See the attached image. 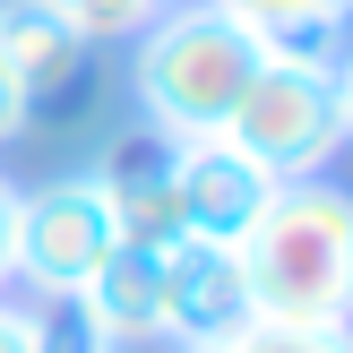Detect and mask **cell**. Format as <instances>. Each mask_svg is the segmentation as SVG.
I'll use <instances>...</instances> for the list:
<instances>
[{"label": "cell", "instance_id": "3", "mask_svg": "<svg viewBox=\"0 0 353 353\" xmlns=\"http://www.w3.org/2000/svg\"><path fill=\"white\" fill-rule=\"evenodd\" d=\"M250 164L276 181H319L345 155V112H336V43H268L259 78L241 86L233 121H224Z\"/></svg>", "mask_w": 353, "mask_h": 353}, {"label": "cell", "instance_id": "16", "mask_svg": "<svg viewBox=\"0 0 353 353\" xmlns=\"http://www.w3.org/2000/svg\"><path fill=\"white\" fill-rule=\"evenodd\" d=\"M9 241H17V181L0 172V293H9Z\"/></svg>", "mask_w": 353, "mask_h": 353}, {"label": "cell", "instance_id": "15", "mask_svg": "<svg viewBox=\"0 0 353 353\" xmlns=\"http://www.w3.org/2000/svg\"><path fill=\"white\" fill-rule=\"evenodd\" d=\"M9 138H26V95H17L9 61H0V147H9Z\"/></svg>", "mask_w": 353, "mask_h": 353}, {"label": "cell", "instance_id": "18", "mask_svg": "<svg viewBox=\"0 0 353 353\" xmlns=\"http://www.w3.org/2000/svg\"><path fill=\"white\" fill-rule=\"evenodd\" d=\"M172 353H233V345H172Z\"/></svg>", "mask_w": 353, "mask_h": 353}, {"label": "cell", "instance_id": "1", "mask_svg": "<svg viewBox=\"0 0 353 353\" xmlns=\"http://www.w3.org/2000/svg\"><path fill=\"white\" fill-rule=\"evenodd\" d=\"M241 285L268 327H353V190L276 181L268 216L241 233Z\"/></svg>", "mask_w": 353, "mask_h": 353}, {"label": "cell", "instance_id": "14", "mask_svg": "<svg viewBox=\"0 0 353 353\" xmlns=\"http://www.w3.org/2000/svg\"><path fill=\"white\" fill-rule=\"evenodd\" d=\"M34 345H43V310H26V302L0 293V353H34Z\"/></svg>", "mask_w": 353, "mask_h": 353}, {"label": "cell", "instance_id": "9", "mask_svg": "<svg viewBox=\"0 0 353 353\" xmlns=\"http://www.w3.org/2000/svg\"><path fill=\"white\" fill-rule=\"evenodd\" d=\"M69 310H78L103 345H164V250H130V241H121V250L69 293Z\"/></svg>", "mask_w": 353, "mask_h": 353}, {"label": "cell", "instance_id": "13", "mask_svg": "<svg viewBox=\"0 0 353 353\" xmlns=\"http://www.w3.org/2000/svg\"><path fill=\"white\" fill-rule=\"evenodd\" d=\"M34 353H121V345H103L69 302H52V310H43V345H34Z\"/></svg>", "mask_w": 353, "mask_h": 353}, {"label": "cell", "instance_id": "12", "mask_svg": "<svg viewBox=\"0 0 353 353\" xmlns=\"http://www.w3.org/2000/svg\"><path fill=\"white\" fill-rule=\"evenodd\" d=\"M233 353H353V327H241Z\"/></svg>", "mask_w": 353, "mask_h": 353}, {"label": "cell", "instance_id": "7", "mask_svg": "<svg viewBox=\"0 0 353 353\" xmlns=\"http://www.w3.org/2000/svg\"><path fill=\"white\" fill-rule=\"evenodd\" d=\"M95 181H103V199H112V224H121L130 250H172V241H190L181 233V199H172V138L164 130L130 121V130L103 147Z\"/></svg>", "mask_w": 353, "mask_h": 353}, {"label": "cell", "instance_id": "10", "mask_svg": "<svg viewBox=\"0 0 353 353\" xmlns=\"http://www.w3.org/2000/svg\"><path fill=\"white\" fill-rule=\"evenodd\" d=\"M233 9L259 43H336L353 26V0H216Z\"/></svg>", "mask_w": 353, "mask_h": 353}, {"label": "cell", "instance_id": "6", "mask_svg": "<svg viewBox=\"0 0 353 353\" xmlns=\"http://www.w3.org/2000/svg\"><path fill=\"white\" fill-rule=\"evenodd\" d=\"M241 327H259L250 285H241V250L172 241L164 250V336L172 345H233Z\"/></svg>", "mask_w": 353, "mask_h": 353}, {"label": "cell", "instance_id": "5", "mask_svg": "<svg viewBox=\"0 0 353 353\" xmlns=\"http://www.w3.org/2000/svg\"><path fill=\"white\" fill-rule=\"evenodd\" d=\"M172 199H181V233L190 241H224V250H241V233H250V224L268 216V199H276V172L250 164L224 130L172 138Z\"/></svg>", "mask_w": 353, "mask_h": 353}, {"label": "cell", "instance_id": "4", "mask_svg": "<svg viewBox=\"0 0 353 353\" xmlns=\"http://www.w3.org/2000/svg\"><path fill=\"white\" fill-rule=\"evenodd\" d=\"M121 250L112 199L95 172H61L43 190H17V241H9V285H26L34 302H69L103 259Z\"/></svg>", "mask_w": 353, "mask_h": 353}, {"label": "cell", "instance_id": "2", "mask_svg": "<svg viewBox=\"0 0 353 353\" xmlns=\"http://www.w3.org/2000/svg\"><path fill=\"white\" fill-rule=\"evenodd\" d=\"M130 95H138V121L164 138H207L233 121L241 86L259 78L268 43L241 26L233 9L216 0H164L147 34H130Z\"/></svg>", "mask_w": 353, "mask_h": 353}, {"label": "cell", "instance_id": "17", "mask_svg": "<svg viewBox=\"0 0 353 353\" xmlns=\"http://www.w3.org/2000/svg\"><path fill=\"white\" fill-rule=\"evenodd\" d=\"M336 112H345V147H353V43L336 52Z\"/></svg>", "mask_w": 353, "mask_h": 353}, {"label": "cell", "instance_id": "11", "mask_svg": "<svg viewBox=\"0 0 353 353\" xmlns=\"http://www.w3.org/2000/svg\"><path fill=\"white\" fill-rule=\"evenodd\" d=\"M43 9L69 17L86 43H130V34L155 26V9H164V0H43Z\"/></svg>", "mask_w": 353, "mask_h": 353}, {"label": "cell", "instance_id": "8", "mask_svg": "<svg viewBox=\"0 0 353 353\" xmlns=\"http://www.w3.org/2000/svg\"><path fill=\"white\" fill-rule=\"evenodd\" d=\"M0 61H9L17 95H26V121H43V112H61V103H78L95 43H86L69 17H52L43 0H0Z\"/></svg>", "mask_w": 353, "mask_h": 353}]
</instances>
